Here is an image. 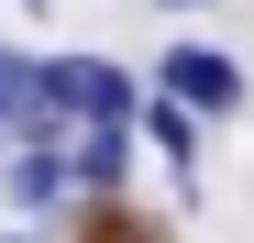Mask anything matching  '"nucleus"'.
Masks as SVG:
<instances>
[{
	"label": "nucleus",
	"instance_id": "nucleus-6",
	"mask_svg": "<svg viewBox=\"0 0 254 243\" xmlns=\"http://www.w3.org/2000/svg\"><path fill=\"white\" fill-rule=\"evenodd\" d=\"M199 133H210V122H199L188 100H166V89H144V111H133V144H155L166 166H188V155H199Z\"/></svg>",
	"mask_w": 254,
	"mask_h": 243
},
{
	"label": "nucleus",
	"instance_id": "nucleus-4",
	"mask_svg": "<svg viewBox=\"0 0 254 243\" xmlns=\"http://www.w3.org/2000/svg\"><path fill=\"white\" fill-rule=\"evenodd\" d=\"M0 188H11V210H22V221H56V210H77L66 144H11V155H0Z\"/></svg>",
	"mask_w": 254,
	"mask_h": 243
},
{
	"label": "nucleus",
	"instance_id": "nucleus-5",
	"mask_svg": "<svg viewBox=\"0 0 254 243\" xmlns=\"http://www.w3.org/2000/svg\"><path fill=\"white\" fill-rule=\"evenodd\" d=\"M56 77H66V111L77 122H133L144 111V77L122 56H56Z\"/></svg>",
	"mask_w": 254,
	"mask_h": 243
},
{
	"label": "nucleus",
	"instance_id": "nucleus-1",
	"mask_svg": "<svg viewBox=\"0 0 254 243\" xmlns=\"http://www.w3.org/2000/svg\"><path fill=\"white\" fill-rule=\"evenodd\" d=\"M155 89H166V100H188L199 122H221V111H243V66H232L221 45H199V33H188V45H166V56H155Z\"/></svg>",
	"mask_w": 254,
	"mask_h": 243
},
{
	"label": "nucleus",
	"instance_id": "nucleus-2",
	"mask_svg": "<svg viewBox=\"0 0 254 243\" xmlns=\"http://www.w3.org/2000/svg\"><path fill=\"white\" fill-rule=\"evenodd\" d=\"M11 144H66V133H56V111H45V56L0 45V155H11Z\"/></svg>",
	"mask_w": 254,
	"mask_h": 243
},
{
	"label": "nucleus",
	"instance_id": "nucleus-7",
	"mask_svg": "<svg viewBox=\"0 0 254 243\" xmlns=\"http://www.w3.org/2000/svg\"><path fill=\"white\" fill-rule=\"evenodd\" d=\"M166 11H210V0H166Z\"/></svg>",
	"mask_w": 254,
	"mask_h": 243
},
{
	"label": "nucleus",
	"instance_id": "nucleus-8",
	"mask_svg": "<svg viewBox=\"0 0 254 243\" xmlns=\"http://www.w3.org/2000/svg\"><path fill=\"white\" fill-rule=\"evenodd\" d=\"M0 243H33V232H0Z\"/></svg>",
	"mask_w": 254,
	"mask_h": 243
},
{
	"label": "nucleus",
	"instance_id": "nucleus-3",
	"mask_svg": "<svg viewBox=\"0 0 254 243\" xmlns=\"http://www.w3.org/2000/svg\"><path fill=\"white\" fill-rule=\"evenodd\" d=\"M133 122H77L66 133V177H77V199H122L133 188Z\"/></svg>",
	"mask_w": 254,
	"mask_h": 243
}]
</instances>
